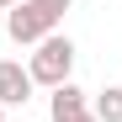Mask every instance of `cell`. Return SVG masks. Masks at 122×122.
Masks as SVG:
<instances>
[{"instance_id": "6da1fadb", "label": "cell", "mask_w": 122, "mask_h": 122, "mask_svg": "<svg viewBox=\"0 0 122 122\" xmlns=\"http://www.w3.org/2000/svg\"><path fill=\"white\" fill-rule=\"evenodd\" d=\"M64 16H69V0H21V5L5 11V32L16 48H37L43 37L58 32Z\"/></svg>"}, {"instance_id": "7a4b0ae2", "label": "cell", "mask_w": 122, "mask_h": 122, "mask_svg": "<svg viewBox=\"0 0 122 122\" xmlns=\"http://www.w3.org/2000/svg\"><path fill=\"white\" fill-rule=\"evenodd\" d=\"M27 74H32V85H48V90H58L64 80H74V43H69L64 32L43 37V43L32 48V58H27Z\"/></svg>"}, {"instance_id": "3957f363", "label": "cell", "mask_w": 122, "mask_h": 122, "mask_svg": "<svg viewBox=\"0 0 122 122\" xmlns=\"http://www.w3.org/2000/svg\"><path fill=\"white\" fill-rule=\"evenodd\" d=\"M32 101V74L27 64H16V58H0V106H27Z\"/></svg>"}, {"instance_id": "277c9868", "label": "cell", "mask_w": 122, "mask_h": 122, "mask_svg": "<svg viewBox=\"0 0 122 122\" xmlns=\"http://www.w3.org/2000/svg\"><path fill=\"white\" fill-rule=\"evenodd\" d=\"M80 112H90V96L74 85V80H64L53 96H48V122H69V117H80Z\"/></svg>"}, {"instance_id": "5b68a950", "label": "cell", "mask_w": 122, "mask_h": 122, "mask_svg": "<svg viewBox=\"0 0 122 122\" xmlns=\"http://www.w3.org/2000/svg\"><path fill=\"white\" fill-rule=\"evenodd\" d=\"M90 117L96 122H122V85H106L90 96Z\"/></svg>"}, {"instance_id": "8992f818", "label": "cell", "mask_w": 122, "mask_h": 122, "mask_svg": "<svg viewBox=\"0 0 122 122\" xmlns=\"http://www.w3.org/2000/svg\"><path fill=\"white\" fill-rule=\"evenodd\" d=\"M69 122H96V117H90V112H80V117H69Z\"/></svg>"}, {"instance_id": "52a82bcc", "label": "cell", "mask_w": 122, "mask_h": 122, "mask_svg": "<svg viewBox=\"0 0 122 122\" xmlns=\"http://www.w3.org/2000/svg\"><path fill=\"white\" fill-rule=\"evenodd\" d=\"M11 5H21V0H0V11H11Z\"/></svg>"}, {"instance_id": "ba28073f", "label": "cell", "mask_w": 122, "mask_h": 122, "mask_svg": "<svg viewBox=\"0 0 122 122\" xmlns=\"http://www.w3.org/2000/svg\"><path fill=\"white\" fill-rule=\"evenodd\" d=\"M0 122H5V106H0Z\"/></svg>"}, {"instance_id": "9c48e42d", "label": "cell", "mask_w": 122, "mask_h": 122, "mask_svg": "<svg viewBox=\"0 0 122 122\" xmlns=\"http://www.w3.org/2000/svg\"><path fill=\"white\" fill-rule=\"evenodd\" d=\"M5 122H16V117H5ZM21 122H27V117H21Z\"/></svg>"}]
</instances>
